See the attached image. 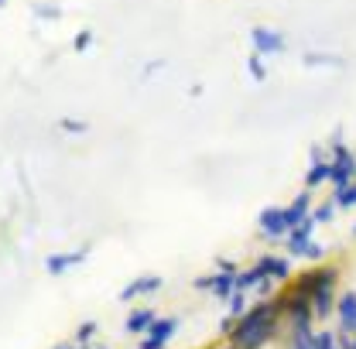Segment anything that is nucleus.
I'll list each match as a JSON object with an SVG mask.
<instances>
[{
    "mask_svg": "<svg viewBox=\"0 0 356 349\" xmlns=\"http://www.w3.org/2000/svg\"><path fill=\"white\" fill-rule=\"evenodd\" d=\"M277 318H281L277 298H257V305H247V311H243V315L233 322V329H229L226 343H240L243 336L257 332L261 325H267V322H277Z\"/></svg>",
    "mask_w": 356,
    "mask_h": 349,
    "instance_id": "1",
    "label": "nucleus"
},
{
    "mask_svg": "<svg viewBox=\"0 0 356 349\" xmlns=\"http://www.w3.org/2000/svg\"><path fill=\"white\" fill-rule=\"evenodd\" d=\"M353 178H356V154L346 147V140L329 147V185L332 188H346Z\"/></svg>",
    "mask_w": 356,
    "mask_h": 349,
    "instance_id": "2",
    "label": "nucleus"
},
{
    "mask_svg": "<svg viewBox=\"0 0 356 349\" xmlns=\"http://www.w3.org/2000/svg\"><path fill=\"white\" fill-rule=\"evenodd\" d=\"M178 329H181V318H178V315H168V318L158 315V318L144 329L137 349H168V343L178 336Z\"/></svg>",
    "mask_w": 356,
    "mask_h": 349,
    "instance_id": "3",
    "label": "nucleus"
},
{
    "mask_svg": "<svg viewBox=\"0 0 356 349\" xmlns=\"http://www.w3.org/2000/svg\"><path fill=\"white\" fill-rule=\"evenodd\" d=\"M291 284H298V288H302V291H309V295L315 291V288H336V284H339V267H336V263H322L318 261L312 270H302Z\"/></svg>",
    "mask_w": 356,
    "mask_h": 349,
    "instance_id": "4",
    "label": "nucleus"
},
{
    "mask_svg": "<svg viewBox=\"0 0 356 349\" xmlns=\"http://www.w3.org/2000/svg\"><path fill=\"white\" fill-rule=\"evenodd\" d=\"M250 44H254V51L257 55H264V58H274V55H284V35L277 31V28H270V24H254L250 28Z\"/></svg>",
    "mask_w": 356,
    "mask_h": 349,
    "instance_id": "5",
    "label": "nucleus"
},
{
    "mask_svg": "<svg viewBox=\"0 0 356 349\" xmlns=\"http://www.w3.org/2000/svg\"><path fill=\"white\" fill-rule=\"evenodd\" d=\"M315 229H318V226H315V219L305 216L302 222H295V226L284 233V254H288L291 261H298V257L305 254V247L315 240Z\"/></svg>",
    "mask_w": 356,
    "mask_h": 349,
    "instance_id": "6",
    "label": "nucleus"
},
{
    "mask_svg": "<svg viewBox=\"0 0 356 349\" xmlns=\"http://www.w3.org/2000/svg\"><path fill=\"white\" fill-rule=\"evenodd\" d=\"M236 274H240V267L233 261H226V257H216V270H213V298L216 302H226L233 291H236Z\"/></svg>",
    "mask_w": 356,
    "mask_h": 349,
    "instance_id": "7",
    "label": "nucleus"
},
{
    "mask_svg": "<svg viewBox=\"0 0 356 349\" xmlns=\"http://www.w3.org/2000/svg\"><path fill=\"white\" fill-rule=\"evenodd\" d=\"M236 288H240V291H247V295H250V291H257L261 298H270V295H274V288H277V281H270V277L264 274V267H261V263H254V267H247V270H240V274H236Z\"/></svg>",
    "mask_w": 356,
    "mask_h": 349,
    "instance_id": "8",
    "label": "nucleus"
},
{
    "mask_svg": "<svg viewBox=\"0 0 356 349\" xmlns=\"http://www.w3.org/2000/svg\"><path fill=\"white\" fill-rule=\"evenodd\" d=\"M161 284H165V281H161L158 274H137L131 284H124V288H120V295H117V298H120L124 305H131V302H137V298H151V295H158V291H161Z\"/></svg>",
    "mask_w": 356,
    "mask_h": 349,
    "instance_id": "9",
    "label": "nucleus"
},
{
    "mask_svg": "<svg viewBox=\"0 0 356 349\" xmlns=\"http://www.w3.org/2000/svg\"><path fill=\"white\" fill-rule=\"evenodd\" d=\"M257 229L264 233L267 240H284L288 222H284V206H267L257 213Z\"/></svg>",
    "mask_w": 356,
    "mask_h": 349,
    "instance_id": "10",
    "label": "nucleus"
},
{
    "mask_svg": "<svg viewBox=\"0 0 356 349\" xmlns=\"http://www.w3.org/2000/svg\"><path fill=\"white\" fill-rule=\"evenodd\" d=\"M86 257H89V247H79V250H72V254H48V257H44V270H48L51 277H62L65 270L86 263Z\"/></svg>",
    "mask_w": 356,
    "mask_h": 349,
    "instance_id": "11",
    "label": "nucleus"
},
{
    "mask_svg": "<svg viewBox=\"0 0 356 349\" xmlns=\"http://www.w3.org/2000/svg\"><path fill=\"white\" fill-rule=\"evenodd\" d=\"M254 263H261L264 274L270 281H277V284H288L291 281V257L288 254H261Z\"/></svg>",
    "mask_w": 356,
    "mask_h": 349,
    "instance_id": "12",
    "label": "nucleus"
},
{
    "mask_svg": "<svg viewBox=\"0 0 356 349\" xmlns=\"http://www.w3.org/2000/svg\"><path fill=\"white\" fill-rule=\"evenodd\" d=\"M332 311L339 315V336H353L356 332V291L336 295V308Z\"/></svg>",
    "mask_w": 356,
    "mask_h": 349,
    "instance_id": "13",
    "label": "nucleus"
},
{
    "mask_svg": "<svg viewBox=\"0 0 356 349\" xmlns=\"http://www.w3.org/2000/svg\"><path fill=\"white\" fill-rule=\"evenodd\" d=\"M277 332H281V318H277V322H267V325H261L257 332H250V336H243L240 343H229V346L233 349H264L267 343L277 339Z\"/></svg>",
    "mask_w": 356,
    "mask_h": 349,
    "instance_id": "14",
    "label": "nucleus"
},
{
    "mask_svg": "<svg viewBox=\"0 0 356 349\" xmlns=\"http://www.w3.org/2000/svg\"><path fill=\"white\" fill-rule=\"evenodd\" d=\"M336 288H315L309 295V302H312V318L315 322H322V318H329L332 315V308H336Z\"/></svg>",
    "mask_w": 356,
    "mask_h": 349,
    "instance_id": "15",
    "label": "nucleus"
},
{
    "mask_svg": "<svg viewBox=\"0 0 356 349\" xmlns=\"http://www.w3.org/2000/svg\"><path fill=\"white\" fill-rule=\"evenodd\" d=\"M154 318H158V311L151 305L131 308V315H127V322H124V332H127V336H144V329H147Z\"/></svg>",
    "mask_w": 356,
    "mask_h": 349,
    "instance_id": "16",
    "label": "nucleus"
},
{
    "mask_svg": "<svg viewBox=\"0 0 356 349\" xmlns=\"http://www.w3.org/2000/svg\"><path fill=\"white\" fill-rule=\"evenodd\" d=\"M309 213H312V188H302V192L284 206V222H288V229H291L295 222H302Z\"/></svg>",
    "mask_w": 356,
    "mask_h": 349,
    "instance_id": "17",
    "label": "nucleus"
},
{
    "mask_svg": "<svg viewBox=\"0 0 356 349\" xmlns=\"http://www.w3.org/2000/svg\"><path fill=\"white\" fill-rule=\"evenodd\" d=\"M302 65L305 69H346V58L329 55V51H305L302 55Z\"/></svg>",
    "mask_w": 356,
    "mask_h": 349,
    "instance_id": "18",
    "label": "nucleus"
},
{
    "mask_svg": "<svg viewBox=\"0 0 356 349\" xmlns=\"http://www.w3.org/2000/svg\"><path fill=\"white\" fill-rule=\"evenodd\" d=\"M322 185H329V161H312L309 172H305V188H322Z\"/></svg>",
    "mask_w": 356,
    "mask_h": 349,
    "instance_id": "19",
    "label": "nucleus"
},
{
    "mask_svg": "<svg viewBox=\"0 0 356 349\" xmlns=\"http://www.w3.org/2000/svg\"><path fill=\"white\" fill-rule=\"evenodd\" d=\"M332 202L336 209H356V178L346 188H332Z\"/></svg>",
    "mask_w": 356,
    "mask_h": 349,
    "instance_id": "20",
    "label": "nucleus"
},
{
    "mask_svg": "<svg viewBox=\"0 0 356 349\" xmlns=\"http://www.w3.org/2000/svg\"><path fill=\"white\" fill-rule=\"evenodd\" d=\"M336 213H339V209H336V202L329 199V202H318L309 216L315 219V226H329V222H336Z\"/></svg>",
    "mask_w": 356,
    "mask_h": 349,
    "instance_id": "21",
    "label": "nucleus"
},
{
    "mask_svg": "<svg viewBox=\"0 0 356 349\" xmlns=\"http://www.w3.org/2000/svg\"><path fill=\"white\" fill-rule=\"evenodd\" d=\"M247 72H250V79H254V83H267V62H264V55L250 51V55H247Z\"/></svg>",
    "mask_w": 356,
    "mask_h": 349,
    "instance_id": "22",
    "label": "nucleus"
},
{
    "mask_svg": "<svg viewBox=\"0 0 356 349\" xmlns=\"http://www.w3.org/2000/svg\"><path fill=\"white\" fill-rule=\"evenodd\" d=\"M96 336H99V322H92V318L79 322V329H76V346H89Z\"/></svg>",
    "mask_w": 356,
    "mask_h": 349,
    "instance_id": "23",
    "label": "nucleus"
},
{
    "mask_svg": "<svg viewBox=\"0 0 356 349\" xmlns=\"http://www.w3.org/2000/svg\"><path fill=\"white\" fill-rule=\"evenodd\" d=\"M226 305H229V315H233V318H240V315L247 311V305H250V298H247V291H240V288H236V291L226 298Z\"/></svg>",
    "mask_w": 356,
    "mask_h": 349,
    "instance_id": "24",
    "label": "nucleus"
},
{
    "mask_svg": "<svg viewBox=\"0 0 356 349\" xmlns=\"http://www.w3.org/2000/svg\"><path fill=\"white\" fill-rule=\"evenodd\" d=\"M31 14L42 17V21H58L62 17V7L58 3H31Z\"/></svg>",
    "mask_w": 356,
    "mask_h": 349,
    "instance_id": "25",
    "label": "nucleus"
},
{
    "mask_svg": "<svg viewBox=\"0 0 356 349\" xmlns=\"http://www.w3.org/2000/svg\"><path fill=\"white\" fill-rule=\"evenodd\" d=\"M58 127H62L65 133H89V124L86 120H79V117H62Z\"/></svg>",
    "mask_w": 356,
    "mask_h": 349,
    "instance_id": "26",
    "label": "nucleus"
},
{
    "mask_svg": "<svg viewBox=\"0 0 356 349\" xmlns=\"http://www.w3.org/2000/svg\"><path fill=\"white\" fill-rule=\"evenodd\" d=\"M315 349H339V339H336V332H315Z\"/></svg>",
    "mask_w": 356,
    "mask_h": 349,
    "instance_id": "27",
    "label": "nucleus"
},
{
    "mask_svg": "<svg viewBox=\"0 0 356 349\" xmlns=\"http://www.w3.org/2000/svg\"><path fill=\"white\" fill-rule=\"evenodd\" d=\"M305 261H312V263H318V261H325V247H318L315 240H312L309 247H305V254H302Z\"/></svg>",
    "mask_w": 356,
    "mask_h": 349,
    "instance_id": "28",
    "label": "nucleus"
},
{
    "mask_svg": "<svg viewBox=\"0 0 356 349\" xmlns=\"http://www.w3.org/2000/svg\"><path fill=\"white\" fill-rule=\"evenodd\" d=\"M89 44H92V31H89V28H83V31L72 38V48H76V51H86Z\"/></svg>",
    "mask_w": 356,
    "mask_h": 349,
    "instance_id": "29",
    "label": "nucleus"
},
{
    "mask_svg": "<svg viewBox=\"0 0 356 349\" xmlns=\"http://www.w3.org/2000/svg\"><path fill=\"white\" fill-rule=\"evenodd\" d=\"M309 158L312 161H329V147H325V144H312Z\"/></svg>",
    "mask_w": 356,
    "mask_h": 349,
    "instance_id": "30",
    "label": "nucleus"
},
{
    "mask_svg": "<svg viewBox=\"0 0 356 349\" xmlns=\"http://www.w3.org/2000/svg\"><path fill=\"white\" fill-rule=\"evenodd\" d=\"M192 288H195V291H209V288H213V274H199V277L192 281Z\"/></svg>",
    "mask_w": 356,
    "mask_h": 349,
    "instance_id": "31",
    "label": "nucleus"
},
{
    "mask_svg": "<svg viewBox=\"0 0 356 349\" xmlns=\"http://www.w3.org/2000/svg\"><path fill=\"white\" fill-rule=\"evenodd\" d=\"M233 322H236L233 315H222V318H220V339H226V336H229V329H233Z\"/></svg>",
    "mask_w": 356,
    "mask_h": 349,
    "instance_id": "32",
    "label": "nucleus"
},
{
    "mask_svg": "<svg viewBox=\"0 0 356 349\" xmlns=\"http://www.w3.org/2000/svg\"><path fill=\"white\" fill-rule=\"evenodd\" d=\"M343 140H346V137H343V127H336V131L329 133V144H325V147H336V144H343Z\"/></svg>",
    "mask_w": 356,
    "mask_h": 349,
    "instance_id": "33",
    "label": "nucleus"
},
{
    "mask_svg": "<svg viewBox=\"0 0 356 349\" xmlns=\"http://www.w3.org/2000/svg\"><path fill=\"white\" fill-rule=\"evenodd\" d=\"M291 349H315V336L312 339H291Z\"/></svg>",
    "mask_w": 356,
    "mask_h": 349,
    "instance_id": "34",
    "label": "nucleus"
},
{
    "mask_svg": "<svg viewBox=\"0 0 356 349\" xmlns=\"http://www.w3.org/2000/svg\"><path fill=\"white\" fill-rule=\"evenodd\" d=\"M161 65H165V62H161V58H158V62H151V65H144V72H140V76H144V79H147V76H154V72H158V69H161Z\"/></svg>",
    "mask_w": 356,
    "mask_h": 349,
    "instance_id": "35",
    "label": "nucleus"
},
{
    "mask_svg": "<svg viewBox=\"0 0 356 349\" xmlns=\"http://www.w3.org/2000/svg\"><path fill=\"white\" fill-rule=\"evenodd\" d=\"M55 349H83V346H65V343H62V346H55Z\"/></svg>",
    "mask_w": 356,
    "mask_h": 349,
    "instance_id": "36",
    "label": "nucleus"
},
{
    "mask_svg": "<svg viewBox=\"0 0 356 349\" xmlns=\"http://www.w3.org/2000/svg\"><path fill=\"white\" fill-rule=\"evenodd\" d=\"M353 236H356V222H353Z\"/></svg>",
    "mask_w": 356,
    "mask_h": 349,
    "instance_id": "37",
    "label": "nucleus"
},
{
    "mask_svg": "<svg viewBox=\"0 0 356 349\" xmlns=\"http://www.w3.org/2000/svg\"><path fill=\"white\" fill-rule=\"evenodd\" d=\"M3 3H7V0H0V7H3Z\"/></svg>",
    "mask_w": 356,
    "mask_h": 349,
    "instance_id": "38",
    "label": "nucleus"
}]
</instances>
